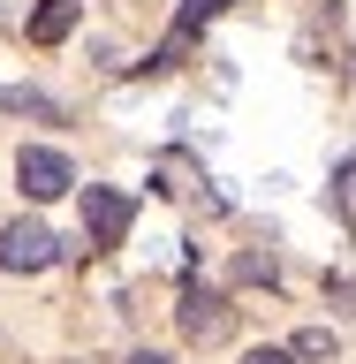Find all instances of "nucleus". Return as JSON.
<instances>
[{
	"mask_svg": "<svg viewBox=\"0 0 356 364\" xmlns=\"http://www.w3.org/2000/svg\"><path fill=\"white\" fill-rule=\"evenodd\" d=\"M16 182H23V198H31V205H53V198H68L76 167H68V152H53V144H23Z\"/></svg>",
	"mask_w": 356,
	"mask_h": 364,
	"instance_id": "obj_1",
	"label": "nucleus"
},
{
	"mask_svg": "<svg viewBox=\"0 0 356 364\" xmlns=\"http://www.w3.org/2000/svg\"><path fill=\"white\" fill-rule=\"evenodd\" d=\"M53 258H61V243H53L45 220H8L0 228V266L8 273H45Z\"/></svg>",
	"mask_w": 356,
	"mask_h": 364,
	"instance_id": "obj_2",
	"label": "nucleus"
},
{
	"mask_svg": "<svg viewBox=\"0 0 356 364\" xmlns=\"http://www.w3.org/2000/svg\"><path fill=\"white\" fill-rule=\"evenodd\" d=\"M84 228H91V243H99V250H114L122 235H129V198L107 190V182H84Z\"/></svg>",
	"mask_w": 356,
	"mask_h": 364,
	"instance_id": "obj_3",
	"label": "nucleus"
},
{
	"mask_svg": "<svg viewBox=\"0 0 356 364\" xmlns=\"http://www.w3.org/2000/svg\"><path fill=\"white\" fill-rule=\"evenodd\" d=\"M227 326H235L227 296H212V289H190V296H182V334H190V341H220Z\"/></svg>",
	"mask_w": 356,
	"mask_h": 364,
	"instance_id": "obj_4",
	"label": "nucleus"
},
{
	"mask_svg": "<svg viewBox=\"0 0 356 364\" xmlns=\"http://www.w3.org/2000/svg\"><path fill=\"white\" fill-rule=\"evenodd\" d=\"M68 31H76V0H45L38 16H31V38L38 46H61Z\"/></svg>",
	"mask_w": 356,
	"mask_h": 364,
	"instance_id": "obj_5",
	"label": "nucleus"
},
{
	"mask_svg": "<svg viewBox=\"0 0 356 364\" xmlns=\"http://www.w3.org/2000/svg\"><path fill=\"white\" fill-rule=\"evenodd\" d=\"M334 349H341V341H334V326H303V334L288 341V357H296V364H326Z\"/></svg>",
	"mask_w": 356,
	"mask_h": 364,
	"instance_id": "obj_6",
	"label": "nucleus"
},
{
	"mask_svg": "<svg viewBox=\"0 0 356 364\" xmlns=\"http://www.w3.org/2000/svg\"><path fill=\"white\" fill-rule=\"evenodd\" d=\"M220 8H235V0H182V31H175V46L190 38V31H198L205 16H220Z\"/></svg>",
	"mask_w": 356,
	"mask_h": 364,
	"instance_id": "obj_7",
	"label": "nucleus"
},
{
	"mask_svg": "<svg viewBox=\"0 0 356 364\" xmlns=\"http://www.w3.org/2000/svg\"><path fill=\"white\" fill-rule=\"evenodd\" d=\"M334 205H341V213L356 220V152L341 159V175H334Z\"/></svg>",
	"mask_w": 356,
	"mask_h": 364,
	"instance_id": "obj_8",
	"label": "nucleus"
},
{
	"mask_svg": "<svg viewBox=\"0 0 356 364\" xmlns=\"http://www.w3.org/2000/svg\"><path fill=\"white\" fill-rule=\"evenodd\" d=\"M235 273H243V281H266V289H273V258H258V250H243V258H235Z\"/></svg>",
	"mask_w": 356,
	"mask_h": 364,
	"instance_id": "obj_9",
	"label": "nucleus"
},
{
	"mask_svg": "<svg viewBox=\"0 0 356 364\" xmlns=\"http://www.w3.org/2000/svg\"><path fill=\"white\" fill-rule=\"evenodd\" d=\"M243 364H296V357H288V349H250Z\"/></svg>",
	"mask_w": 356,
	"mask_h": 364,
	"instance_id": "obj_10",
	"label": "nucleus"
},
{
	"mask_svg": "<svg viewBox=\"0 0 356 364\" xmlns=\"http://www.w3.org/2000/svg\"><path fill=\"white\" fill-rule=\"evenodd\" d=\"M129 364H167V357H159V349H136V357H129Z\"/></svg>",
	"mask_w": 356,
	"mask_h": 364,
	"instance_id": "obj_11",
	"label": "nucleus"
}]
</instances>
